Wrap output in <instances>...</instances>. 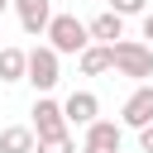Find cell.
Segmentation results:
<instances>
[{"instance_id":"6da1fadb","label":"cell","mask_w":153,"mask_h":153,"mask_svg":"<svg viewBox=\"0 0 153 153\" xmlns=\"http://www.w3.org/2000/svg\"><path fill=\"white\" fill-rule=\"evenodd\" d=\"M110 72H120L129 81H148L153 76V48L139 38H115L110 43Z\"/></svg>"},{"instance_id":"7a4b0ae2","label":"cell","mask_w":153,"mask_h":153,"mask_svg":"<svg viewBox=\"0 0 153 153\" xmlns=\"http://www.w3.org/2000/svg\"><path fill=\"white\" fill-rule=\"evenodd\" d=\"M43 38H48V48L62 57V53H81L86 43H91V33H86V24L76 19V14H53L48 19V29H43Z\"/></svg>"},{"instance_id":"3957f363","label":"cell","mask_w":153,"mask_h":153,"mask_svg":"<svg viewBox=\"0 0 153 153\" xmlns=\"http://www.w3.org/2000/svg\"><path fill=\"white\" fill-rule=\"evenodd\" d=\"M24 81H33V91L43 96V91H53L57 81H62V72H57V53L48 48V43H38V48H29L24 53Z\"/></svg>"},{"instance_id":"277c9868","label":"cell","mask_w":153,"mask_h":153,"mask_svg":"<svg viewBox=\"0 0 153 153\" xmlns=\"http://www.w3.org/2000/svg\"><path fill=\"white\" fill-rule=\"evenodd\" d=\"M33 139H53V134H67V115H62V100H53L48 91L33 100Z\"/></svg>"},{"instance_id":"5b68a950","label":"cell","mask_w":153,"mask_h":153,"mask_svg":"<svg viewBox=\"0 0 153 153\" xmlns=\"http://www.w3.org/2000/svg\"><path fill=\"white\" fill-rule=\"evenodd\" d=\"M120 124H124V129L153 124V81H139V86H134V96H129L124 110H120Z\"/></svg>"},{"instance_id":"8992f818","label":"cell","mask_w":153,"mask_h":153,"mask_svg":"<svg viewBox=\"0 0 153 153\" xmlns=\"http://www.w3.org/2000/svg\"><path fill=\"white\" fill-rule=\"evenodd\" d=\"M120 129L124 124H115V120H91L86 124V139H81V153H120Z\"/></svg>"},{"instance_id":"52a82bcc","label":"cell","mask_w":153,"mask_h":153,"mask_svg":"<svg viewBox=\"0 0 153 153\" xmlns=\"http://www.w3.org/2000/svg\"><path fill=\"white\" fill-rule=\"evenodd\" d=\"M14 14H19V29L38 38L53 19V0H14Z\"/></svg>"},{"instance_id":"ba28073f","label":"cell","mask_w":153,"mask_h":153,"mask_svg":"<svg viewBox=\"0 0 153 153\" xmlns=\"http://www.w3.org/2000/svg\"><path fill=\"white\" fill-rule=\"evenodd\" d=\"M62 115H67V124H91L96 115H100V100H96V91H72L67 100H62Z\"/></svg>"},{"instance_id":"9c48e42d","label":"cell","mask_w":153,"mask_h":153,"mask_svg":"<svg viewBox=\"0 0 153 153\" xmlns=\"http://www.w3.org/2000/svg\"><path fill=\"white\" fill-rule=\"evenodd\" d=\"M86 33H91V43H115V38H124V19L115 10H105V14H96L86 24Z\"/></svg>"},{"instance_id":"30bf717a","label":"cell","mask_w":153,"mask_h":153,"mask_svg":"<svg viewBox=\"0 0 153 153\" xmlns=\"http://www.w3.org/2000/svg\"><path fill=\"white\" fill-rule=\"evenodd\" d=\"M76 62H81V76H100V72H110V43H86V48L76 53Z\"/></svg>"},{"instance_id":"8fae6325","label":"cell","mask_w":153,"mask_h":153,"mask_svg":"<svg viewBox=\"0 0 153 153\" xmlns=\"http://www.w3.org/2000/svg\"><path fill=\"white\" fill-rule=\"evenodd\" d=\"M33 129L29 124H10V129H0V153H33Z\"/></svg>"},{"instance_id":"7c38bea8","label":"cell","mask_w":153,"mask_h":153,"mask_svg":"<svg viewBox=\"0 0 153 153\" xmlns=\"http://www.w3.org/2000/svg\"><path fill=\"white\" fill-rule=\"evenodd\" d=\"M0 81H24V48H0Z\"/></svg>"},{"instance_id":"4fadbf2b","label":"cell","mask_w":153,"mask_h":153,"mask_svg":"<svg viewBox=\"0 0 153 153\" xmlns=\"http://www.w3.org/2000/svg\"><path fill=\"white\" fill-rule=\"evenodd\" d=\"M33 153H76V143H72V134H53V139H38Z\"/></svg>"},{"instance_id":"5bb4252c","label":"cell","mask_w":153,"mask_h":153,"mask_svg":"<svg viewBox=\"0 0 153 153\" xmlns=\"http://www.w3.org/2000/svg\"><path fill=\"white\" fill-rule=\"evenodd\" d=\"M110 10H115L120 19H129V14H143V10H148V0H110Z\"/></svg>"},{"instance_id":"9a60e30c","label":"cell","mask_w":153,"mask_h":153,"mask_svg":"<svg viewBox=\"0 0 153 153\" xmlns=\"http://www.w3.org/2000/svg\"><path fill=\"white\" fill-rule=\"evenodd\" d=\"M139 148H143V153H153V124H143V129H139Z\"/></svg>"},{"instance_id":"2e32d148","label":"cell","mask_w":153,"mask_h":153,"mask_svg":"<svg viewBox=\"0 0 153 153\" xmlns=\"http://www.w3.org/2000/svg\"><path fill=\"white\" fill-rule=\"evenodd\" d=\"M143 38H148V48H153V10H143Z\"/></svg>"},{"instance_id":"e0dca14e","label":"cell","mask_w":153,"mask_h":153,"mask_svg":"<svg viewBox=\"0 0 153 153\" xmlns=\"http://www.w3.org/2000/svg\"><path fill=\"white\" fill-rule=\"evenodd\" d=\"M10 5H14V0H0V14H5V10H10Z\"/></svg>"}]
</instances>
